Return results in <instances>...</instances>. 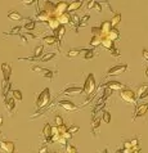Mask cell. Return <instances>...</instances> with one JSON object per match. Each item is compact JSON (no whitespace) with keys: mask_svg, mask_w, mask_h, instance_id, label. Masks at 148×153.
<instances>
[{"mask_svg":"<svg viewBox=\"0 0 148 153\" xmlns=\"http://www.w3.org/2000/svg\"><path fill=\"white\" fill-rule=\"evenodd\" d=\"M97 90V82H95V77L93 74H89L86 76V80L84 82V86H83V94H85L88 98L93 95Z\"/></svg>","mask_w":148,"mask_h":153,"instance_id":"obj_1","label":"cell"},{"mask_svg":"<svg viewBox=\"0 0 148 153\" xmlns=\"http://www.w3.org/2000/svg\"><path fill=\"white\" fill-rule=\"evenodd\" d=\"M50 90L48 88L44 89L43 91L40 93L39 95L36 97V100H35V107L37 109H43V108H46L48 104L50 103Z\"/></svg>","mask_w":148,"mask_h":153,"instance_id":"obj_2","label":"cell"},{"mask_svg":"<svg viewBox=\"0 0 148 153\" xmlns=\"http://www.w3.org/2000/svg\"><path fill=\"white\" fill-rule=\"evenodd\" d=\"M120 98L125 102L126 104H135L137 103V91H133L132 89H124V90L120 91Z\"/></svg>","mask_w":148,"mask_h":153,"instance_id":"obj_3","label":"cell"},{"mask_svg":"<svg viewBox=\"0 0 148 153\" xmlns=\"http://www.w3.org/2000/svg\"><path fill=\"white\" fill-rule=\"evenodd\" d=\"M61 94H65L67 97H76L79 94H83V88L76 86V85H68L62 90Z\"/></svg>","mask_w":148,"mask_h":153,"instance_id":"obj_4","label":"cell"},{"mask_svg":"<svg viewBox=\"0 0 148 153\" xmlns=\"http://www.w3.org/2000/svg\"><path fill=\"white\" fill-rule=\"evenodd\" d=\"M31 71H33V72H37V74H40L43 77H45V79H49V80H52L53 77H54V72L53 70H49V68H43V67H39V66H33V67H31Z\"/></svg>","mask_w":148,"mask_h":153,"instance_id":"obj_5","label":"cell"},{"mask_svg":"<svg viewBox=\"0 0 148 153\" xmlns=\"http://www.w3.org/2000/svg\"><path fill=\"white\" fill-rule=\"evenodd\" d=\"M126 70H128V65H116L107 70L106 76H107V77L108 76H118V75H121L122 72H125Z\"/></svg>","mask_w":148,"mask_h":153,"instance_id":"obj_6","label":"cell"},{"mask_svg":"<svg viewBox=\"0 0 148 153\" xmlns=\"http://www.w3.org/2000/svg\"><path fill=\"white\" fill-rule=\"evenodd\" d=\"M102 88V89H111V90L113 91H121V90H124V89L126 88L122 82H118V81H107L106 84H102L99 86V89Z\"/></svg>","mask_w":148,"mask_h":153,"instance_id":"obj_7","label":"cell"},{"mask_svg":"<svg viewBox=\"0 0 148 153\" xmlns=\"http://www.w3.org/2000/svg\"><path fill=\"white\" fill-rule=\"evenodd\" d=\"M0 151L5 153H14L16 152V144L12 140H1L0 142Z\"/></svg>","mask_w":148,"mask_h":153,"instance_id":"obj_8","label":"cell"},{"mask_svg":"<svg viewBox=\"0 0 148 153\" xmlns=\"http://www.w3.org/2000/svg\"><path fill=\"white\" fill-rule=\"evenodd\" d=\"M68 4H70V3L65 1V0H61V1L56 3V9H54V16H56L57 18H58L59 16H62L63 13H66V12L68 10Z\"/></svg>","mask_w":148,"mask_h":153,"instance_id":"obj_9","label":"cell"},{"mask_svg":"<svg viewBox=\"0 0 148 153\" xmlns=\"http://www.w3.org/2000/svg\"><path fill=\"white\" fill-rule=\"evenodd\" d=\"M147 112H148V103H141V104H138L137 108H135L134 116H133V121H135L138 117H144Z\"/></svg>","mask_w":148,"mask_h":153,"instance_id":"obj_10","label":"cell"},{"mask_svg":"<svg viewBox=\"0 0 148 153\" xmlns=\"http://www.w3.org/2000/svg\"><path fill=\"white\" fill-rule=\"evenodd\" d=\"M4 108L9 112L10 116H13L14 109H16V99L13 97L12 98H5V99H4Z\"/></svg>","mask_w":148,"mask_h":153,"instance_id":"obj_11","label":"cell"},{"mask_svg":"<svg viewBox=\"0 0 148 153\" xmlns=\"http://www.w3.org/2000/svg\"><path fill=\"white\" fill-rule=\"evenodd\" d=\"M0 68H1V72H3V80L9 81V79L12 76V65H10V63H7V62L1 63Z\"/></svg>","mask_w":148,"mask_h":153,"instance_id":"obj_12","label":"cell"},{"mask_svg":"<svg viewBox=\"0 0 148 153\" xmlns=\"http://www.w3.org/2000/svg\"><path fill=\"white\" fill-rule=\"evenodd\" d=\"M58 105H59L61 108L66 109V111H68V112H71V111H76V109H77V107L75 105V103H72L71 100H67V99L59 100V102H58Z\"/></svg>","mask_w":148,"mask_h":153,"instance_id":"obj_13","label":"cell"},{"mask_svg":"<svg viewBox=\"0 0 148 153\" xmlns=\"http://www.w3.org/2000/svg\"><path fill=\"white\" fill-rule=\"evenodd\" d=\"M52 127L53 126L50 125V124H45L44 129H43V138H44V142L45 143H52V137H53Z\"/></svg>","mask_w":148,"mask_h":153,"instance_id":"obj_14","label":"cell"},{"mask_svg":"<svg viewBox=\"0 0 148 153\" xmlns=\"http://www.w3.org/2000/svg\"><path fill=\"white\" fill-rule=\"evenodd\" d=\"M137 97H138L139 100H143V99H146V98L148 97V84H143V85H141V86L138 88Z\"/></svg>","mask_w":148,"mask_h":153,"instance_id":"obj_15","label":"cell"},{"mask_svg":"<svg viewBox=\"0 0 148 153\" xmlns=\"http://www.w3.org/2000/svg\"><path fill=\"white\" fill-rule=\"evenodd\" d=\"M49 13H46L44 9H39L36 12L35 14V21H39V22H43V23H46L49 19Z\"/></svg>","mask_w":148,"mask_h":153,"instance_id":"obj_16","label":"cell"},{"mask_svg":"<svg viewBox=\"0 0 148 153\" xmlns=\"http://www.w3.org/2000/svg\"><path fill=\"white\" fill-rule=\"evenodd\" d=\"M43 9L46 12V13H49V16H50V17H56V16H54V9H56V3L50 1V0H46V1H44Z\"/></svg>","mask_w":148,"mask_h":153,"instance_id":"obj_17","label":"cell"},{"mask_svg":"<svg viewBox=\"0 0 148 153\" xmlns=\"http://www.w3.org/2000/svg\"><path fill=\"white\" fill-rule=\"evenodd\" d=\"M83 4H84V0H74V1H71L68 4V13H74V12L76 10H79L80 8L83 7Z\"/></svg>","mask_w":148,"mask_h":153,"instance_id":"obj_18","label":"cell"},{"mask_svg":"<svg viewBox=\"0 0 148 153\" xmlns=\"http://www.w3.org/2000/svg\"><path fill=\"white\" fill-rule=\"evenodd\" d=\"M102 37V45L104 49H107V50H112L113 48H115V41L113 40H111L109 37H107L106 35H103V36H100Z\"/></svg>","mask_w":148,"mask_h":153,"instance_id":"obj_19","label":"cell"},{"mask_svg":"<svg viewBox=\"0 0 148 153\" xmlns=\"http://www.w3.org/2000/svg\"><path fill=\"white\" fill-rule=\"evenodd\" d=\"M100 121H102V118H100V117H94V118H91V129H93V134H94V137H97V135H98L99 126H100Z\"/></svg>","mask_w":148,"mask_h":153,"instance_id":"obj_20","label":"cell"},{"mask_svg":"<svg viewBox=\"0 0 148 153\" xmlns=\"http://www.w3.org/2000/svg\"><path fill=\"white\" fill-rule=\"evenodd\" d=\"M86 52V49H80V48H72V49H70L68 50V53L66 54V57L67 58H70V59H74L79 56L80 53H85Z\"/></svg>","mask_w":148,"mask_h":153,"instance_id":"obj_21","label":"cell"},{"mask_svg":"<svg viewBox=\"0 0 148 153\" xmlns=\"http://www.w3.org/2000/svg\"><path fill=\"white\" fill-rule=\"evenodd\" d=\"M46 25H48V27L52 28V30H57L59 26H61V23H59V21H58L57 17H49Z\"/></svg>","mask_w":148,"mask_h":153,"instance_id":"obj_22","label":"cell"},{"mask_svg":"<svg viewBox=\"0 0 148 153\" xmlns=\"http://www.w3.org/2000/svg\"><path fill=\"white\" fill-rule=\"evenodd\" d=\"M71 18H72V16H70L68 12H66V13H63L62 16L58 17V21H59V23H61V25L66 26V25L71 23Z\"/></svg>","mask_w":148,"mask_h":153,"instance_id":"obj_23","label":"cell"},{"mask_svg":"<svg viewBox=\"0 0 148 153\" xmlns=\"http://www.w3.org/2000/svg\"><path fill=\"white\" fill-rule=\"evenodd\" d=\"M106 36L109 37V39L113 40V41H117L118 39H120V31H118L116 27H112V30H111V31H109Z\"/></svg>","mask_w":148,"mask_h":153,"instance_id":"obj_24","label":"cell"},{"mask_svg":"<svg viewBox=\"0 0 148 153\" xmlns=\"http://www.w3.org/2000/svg\"><path fill=\"white\" fill-rule=\"evenodd\" d=\"M100 28H102V32L103 35H107V33L112 30V25H111V21H103L102 23H100ZM102 35V36H103Z\"/></svg>","mask_w":148,"mask_h":153,"instance_id":"obj_25","label":"cell"},{"mask_svg":"<svg viewBox=\"0 0 148 153\" xmlns=\"http://www.w3.org/2000/svg\"><path fill=\"white\" fill-rule=\"evenodd\" d=\"M80 21H81V18H80L77 14H74V16H72V18H71V23H70V25H72V26L75 27V32H76V33H79Z\"/></svg>","mask_w":148,"mask_h":153,"instance_id":"obj_26","label":"cell"},{"mask_svg":"<svg viewBox=\"0 0 148 153\" xmlns=\"http://www.w3.org/2000/svg\"><path fill=\"white\" fill-rule=\"evenodd\" d=\"M25 21H26V23H25L23 28L26 30V31H33V30H35V27H36V21L30 19V18L25 19Z\"/></svg>","mask_w":148,"mask_h":153,"instance_id":"obj_27","label":"cell"},{"mask_svg":"<svg viewBox=\"0 0 148 153\" xmlns=\"http://www.w3.org/2000/svg\"><path fill=\"white\" fill-rule=\"evenodd\" d=\"M54 31V35H56L58 39H59V41H62V39H63V36H65V33H66V27L63 26V25H61L57 30H53Z\"/></svg>","mask_w":148,"mask_h":153,"instance_id":"obj_28","label":"cell"},{"mask_svg":"<svg viewBox=\"0 0 148 153\" xmlns=\"http://www.w3.org/2000/svg\"><path fill=\"white\" fill-rule=\"evenodd\" d=\"M102 44V37L100 36H91L90 41H89V45L91 46V48H97V46H99Z\"/></svg>","mask_w":148,"mask_h":153,"instance_id":"obj_29","label":"cell"},{"mask_svg":"<svg viewBox=\"0 0 148 153\" xmlns=\"http://www.w3.org/2000/svg\"><path fill=\"white\" fill-rule=\"evenodd\" d=\"M8 18H9L10 21H22L23 19V17L21 16L18 12H16V10H10L9 13H8Z\"/></svg>","mask_w":148,"mask_h":153,"instance_id":"obj_30","label":"cell"},{"mask_svg":"<svg viewBox=\"0 0 148 153\" xmlns=\"http://www.w3.org/2000/svg\"><path fill=\"white\" fill-rule=\"evenodd\" d=\"M44 54V45H37L35 49H33V57H36L37 59H40Z\"/></svg>","mask_w":148,"mask_h":153,"instance_id":"obj_31","label":"cell"},{"mask_svg":"<svg viewBox=\"0 0 148 153\" xmlns=\"http://www.w3.org/2000/svg\"><path fill=\"white\" fill-rule=\"evenodd\" d=\"M21 30H22V27H21V26L13 27V28L10 30V32H4L3 36L7 37V36H12V35H21Z\"/></svg>","mask_w":148,"mask_h":153,"instance_id":"obj_32","label":"cell"},{"mask_svg":"<svg viewBox=\"0 0 148 153\" xmlns=\"http://www.w3.org/2000/svg\"><path fill=\"white\" fill-rule=\"evenodd\" d=\"M54 57H56V53L54 52H49V53H45L43 57L40 58V62H48V61H50V59H53Z\"/></svg>","mask_w":148,"mask_h":153,"instance_id":"obj_33","label":"cell"},{"mask_svg":"<svg viewBox=\"0 0 148 153\" xmlns=\"http://www.w3.org/2000/svg\"><path fill=\"white\" fill-rule=\"evenodd\" d=\"M95 57V52L93 49H86L85 54H84V61H89V59Z\"/></svg>","mask_w":148,"mask_h":153,"instance_id":"obj_34","label":"cell"},{"mask_svg":"<svg viewBox=\"0 0 148 153\" xmlns=\"http://www.w3.org/2000/svg\"><path fill=\"white\" fill-rule=\"evenodd\" d=\"M120 21H121V14H118V13L113 14L112 19H111V25H112V27H116L117 25L120 23Z\"/></svg>","mask_w":148,"mask_h":153,"instance_id":"obj_35","label":"cell"},{"mask_svg":"<svg viewBox=\"0 0 148 153\" xmlns=\"http://www.w3.org/2000/svg\"><path fill=\"white\" fill-rule=\"evenodd\" d=\"M12 97L14 98L16 100H18V102H21L22 100V91L21 90H18V89H16V90H12Z\"/></svg>","mask_w":148,"mask_h":153,"instance_id":"obj_36","label":"cell"},{"mask_svg":"<svg viewBox=\"0 0 148 153\" xmlns=\"http://www.w3.org/2000/svg\"><path fill=\"white\" fill-rule=\"evenodd\" d=\"M91 35L93 36H102L103 32H102V28H100V26L99 27H97V26L91 27Z\"/></svg>","mask_w":148,"mask_h":153,"instance_id":"obj_37","label":"cell"},{"mask_svg":"<svg viewBox=\"0 0 148 153\" xmlns=\"http://www.w3.org/2000/svg\"><path fill=\"white\" fill-rule=\"evenodd\" d=\"M89 19H90V16H89V14H84L81 17V21H80V27L86 26L88 22H89Z\"/></svg>","mask_w":148,"mask_h":153,"instance_id":"obj_38","label":"cell"},{"mask_svg":"<svg viewBox=\"0 0 148 153\" xmlns=\"http://www.w3.org/2000/svg\"><path fill=\"white\" fill-rule=\"evenodd\" d=\"M102 120L106 122V124H109V121H111V113H109L108 111H103L102 112Z\"/></svg>","mask_w":148,"mask_h":153,"instance_id":"obj_39","label":"cell"},{"mask_svg":"<svg viewBox=\"0 0 148 153\" xmlns=\"http://www.w3.org/2000/svg\"><path fill=\"white\" fill-rule=\"evenodd\" d=\"M66 153H77V148L72 144H67L66 146Z\"/></svg>","mask_w":148,"mask_h":153,"instance_id":"obj_40","label":"cell"},{"mask_svg":"<svg viewBox=\"0 0 148 153\" xmlns=\"http://www.w3.org/2000/svg\"><path fill=\"white\" fill-rule=\"evenodd\" d=\"M19 3L23 7H31L33 3H36V0H19Z\"/></svg>","mask_w":148,"mask_h":153,"instance_id":"obj_41","label":"cell"},{"mask_svg":"<svg viewBox=\"0 0 148 153\" xmlns=\"http://www.w3.org/2000/svg\"><path fill=\"white\" fill-rule=\"evenodd\" d=\"M54 124H56L57 126H61V125L65 124V122H63L62 116H56V117H54Z\"/></svg>","mask_w":148,"mask_h":153,"instance_id":"obj_42","label":"cell"},{"mask_svg":"<svg viewBox=\"0 0 148 153\" xmlns=\"http://www.w3.org/2000/svg\"><path fill=\"white\" fill-rule=\"evenodd\" d=\"M25 36L27 37V40H35V39H37V36L33 35L31 31H26V32H25Z\"/></svg>","mask_w":148,"mask_h":153,"instance_id":"obj_43","label":"cell"},{"mask_svg":"<svg viewBox=\"0 0 148 153\" xmlns=\"http://www.w3.org/2000/svg\"><path fill=\"white\" fill-rule=\"evenodd\" d=\"M109 52H111V56H112V57H115V58H118V57L121 56V53L118 52V49H117V48H113L112 50H109Z\"/></svg>","mask_w":148,"mask_h":153,"instance_id":"obj_44","label":"cell"},{"mask_svg":"<svg viewBox=\"0 0 148 153\" xmlns=\"http://www.w3.org/2000/svg\"><path fill=\"white\" fill-rule=\"evenodd\" d=\"M95 0H89V1H88V4H86V9L88 10H90V9H93V8H94L95 7Z\"/></svg>","mask_w":148,"mask_h":153,"instance_id":"obj_45","label":"cell"},{"mask_svg":"<svg viewBox=\"0 0 148 153\" xmlns=\"http://www.w3.org/2000/svg\"><path fill=\"white\" fill-rule=\"evenodd\" d=\"M19 61H27V62H39L40 59H37L36 57H28V58H19Z\"/></svg>","mask_w":148,"mask_h":153,"instance_id":"obj_46","label":"cell"},{"mask_svg":"<svg viewBox=\"0 0 148 153\" xmlns=\"http://www.w3.org/2000/svg\"><path fill=\"white\" fill-rule=\"evenodd\" d=\"M79 131V126H76V125H72V126H70L68 127V133H71V134H76Z\"/></svg>","mask_w":148,"mask_h":153,"instance_id":"obj_47","label":"cell"},{"mask_svg":"<svg viewBox=\"0 0 148 153\" xmlns=\"http://www.w3.org/2000/svg\"><path fill=\"white\" fill-rule=\"evenodd\" d=\"M58 130H59V134H65L66 131H68V127H67L65 124L61 125V126H58Z\"/></svg>","mask_w":148,"mask_h":153,"instance_id":"obj_48","label":"cell"},{"mask_svg":"<svg viewBox=\"0 0 148 153\" xmlns=\"http://www.w3.org/2000/svg\"><path fill=\"white\" fill-rule=\"evenodd\" d=\"M132 142V147H133V149H135V148H138V144H139V139L138 138H134L130 140Z\"/></svg>","mask_w":148,"mask_h":153,"instance_id":"obj_49","label":"cell"},{"mask_svg":"<svg viewBox=\"0 0 148 153\" xmlns=\"http://www.w3.org/2000/svg\"><path fill=\"white\" fill-rule=\"evenodd\" d=\"M94 9H95L97 13H102V4H100V3H95Z\"/></svg>","mask_w":148,"mask_h":153,"instance_id":"obj_50","label":"cell"},{"mask_svg":"<svg viewBox=\"0 0 148 153\" xmlns=\"http://www.w3.org/2000/svg\"><path fill=\"white\" fill-rule=\"evenodd\" d=\"M124 148H126V149H133L132 142H130V140H125L124 142Z\"/></svg>","mask_w":148,"mask_h":153,"instance_id":"obj_51","label":"cell"},{"mask_svg":"<svg viewBox=\"0 0 148 153\" xmlns=\"http://www.w3.org/2000/svg\"><path fill=\"white\" fill-rule=\"evenodd\" d=\"M19 36H21V41H22L21 44H22L23 46H25V45H27V37L25 36V33H21Z\"/></svg>","mask_w":148,"mask_h":153,"instance_id":"obj_52","label":"cell"},{"mask_svg":"<svg viewBox=\"0 0 148 153\" xmlns=\"http://www.w3.org/2000/svg\"><path fill=\"white\" fill-rule=\"evenodd\" d=\"M142 56H143V59H144L146 62H148V50L147 49H143L142 50Z\"/></svg>","mask_w":148,"mask_h":153,"instance_id":"obj_53","label":"cell"},{"mask_svg":"<svg viewBox=\"0 0 148 153\" xmlns=\"http://www.w3.org/2000/svg\"><path fill=\"white\" fill-rule=\"evenodd\" d=\"M58 144H59V146H63V147H66V146H67V139H65L63 137H61V139H59Z\"/></svg>","mask_w":148,"mask_h":153,"instance_id":"obj_54","label":"cell"},{"mask_svg":"<svg viewBox=\"0 0 148 153\" xmlns=\"http://www.w3.org/2000/svg\"><path fill=\"white\" fill-rule=\"evenodd\" d=\"M62 137L65 138V139H67V140H68V139H71V138H72V134H71V133H68V131H66L65 134H62Z\"/></svg>","mask_w":148,"mask_h":153,"instance_id":"obj_55","label":"cell"},{"mask_svg":"<svg viewBox=\"0 0 148 153\" xmlns=\"http://www.w3.org/2000/svg\"><path fill=\"white\" fill-rule=\"evenodd\" d=\"M52 134H53V135H56V134H59V130H58V126H57V125L52 127Z\"/></svg>","mask_w":148,"mask_h":153,"instance_id":"obj_56","label":"cell"},{"mask_svg":"<svg viewBox=\"0 0 148 153\" xmlns=\"http://www.w3.org/2000/svg\"><path fill=\"white\" fill-rule=\"evenodd\" d=\"M48 152V146H44L43 148H40V151H39V153H46Z\"/></svg>","mask_w":148,"mask_h":153,"instance_id":"obj_57","label":"cell"},{"mask_svg":"<svg viewBox=\"0 0 148 153\" xmlns=\"http://www.w3.org/2000/svg\"><path fill=\"white\" fill-rule=\"evenodd\" d=\"M132 153H139V148H135V149H133Z\"/></svg>","mask_w":148,"mask_h":153,"instance_id":"obj_58","label":"cell"},{"mask_svg":"<svg viewBox=\"0 0 148 153\" xmlns=\"http://www.w3.org/2000/svg\"><path fill=\"white\" fill-rule=\"evenodd\" d=\"M146 77H148V67H147V70H146V74H144Z\"/></svg>","mask_w":148,"mask_h":153,"instance_id":"obj_59","label":"cell"},{"mask_svg":"<svg viewBox=\"0 0 148 153\" xmlns=\"http://www.w3.org/2000/svg\"><path fill=\"white\" fill-rule=\"evenodd\" d=\"M1 125H3V117L0 116V126H1Z\"/></svg>","mask_w":148,"mask_h":153,"instance_id":"obj_60","label":"cell"},{"mask_svg":"<svg viewBox=\"0 0 148 153\" xmlns=\"http://www.w3.org/2000/svg\"><path fill=\"white\" fill-rule=\"evenodd\" d=\"M46 153H57V152H54V151H48Z\"/></svg>","mask_w":148,"mask_h":153,"instance_id":"obj_61","label":"cell"},{"mask_svg":"<svg viewBox=\"0 0 148 153\" xmlns=\"http://www.w3.org/2000/svg\"><path fill=\"white\" fill-rule=\"evenodd\" d=\"M102 153H108V151H107V149H103V152H102Z\"/></svg>","mask_w":148,"mask_h":153,"instance_id":"obj_62","label":"cell"},{"mask_svg":"<svg viewBox=\"0 0 148 153\" xmlns=\"http://www.w3.org/2000/svg\"><path fill=\"white\" fill-rule=\"evenodd\" d=\"M0 135H1V131H0Z\"/></svg>","mask_w":148,"mask_h":153,"instance_id":"obj_63","label":"cell"},{"mask_svg":"<svg viewBox=\"0 0 148 153\" xmlns=\"http://www.w3.org/2000/svg\"><path fill=\"white\" fill-rule=\"evenodd\" d=\"M97 153H99V152H97Z\"/></svg>","mask_w":148,"mask_h":153,"instance_id":"obj_64","label":"cell"}]
</instances>
